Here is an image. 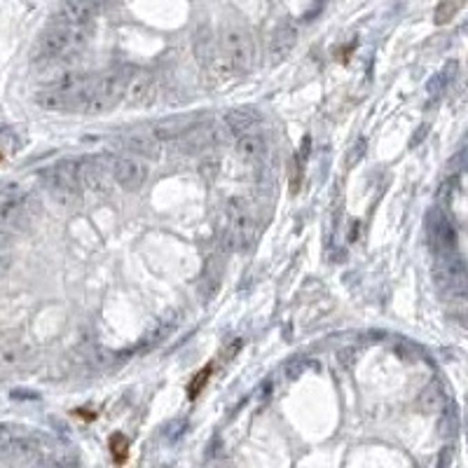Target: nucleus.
Instances as JSON below:
<instances>
[{
    "label": "nucleus",
    "mask_w": 468,
    "mask_h": 468,
    "mask_svg": "<svg viewBox=\"0 0 468 468\" xmlns=\"http://www.w3.org/2000/svg\"><path fill=\"white\" fill-rule=\"evenodd\" d=\"M87 38H90V26H75V23L57 19L40 33L35 50L40 59H66L82 50Z\"/></svg>",
    "instance_id": "f257e3e1"
},
{
    "label": "nucleus",
    "mask_w": 468,
    "mask_h": 468,
    "mask_svg": "<svg viewBox=\"0 0 468 468\" xmlns=\"http://www.w3.org/2000/svg\"><path fill=\"white\" fill-rule=\"evenodd\" d=\"M43 185L61 209H75L82 199V183L75 162H61L43 171Z\"/></svg>",
    "instance_id": "f03ea898"
},
{
    "label": "nucleus",
    "mask_w": 468,
    "mask_h": 468,
    "mask_svg": "<svg viewBox=\"0 0 468 468\" xmlns=\"http://www.w3.org/2000/svg\"><path fill=\"white\" fill-rule=\"evenodd\" d=\"M127 73L120 68H110L101 75H94L92 90H90V103L87 110L90 115H99V112H108L115 108L124 99V90H127Z\"/></svg>",
    "instance_id": "7ed1b4c3"
},
{
    "label": "nucleus",
    "mask_w": 468,
    "mask_h": 468,
    "mask_svg": "<svg viewBox=\"0 0 468 468\" xmlns=\"http://www.w3.org/2000/svg\"><path fill=\"white\" fill-rule=\"evenodd\" d=\"M434 281L445 298L468 300V267L457 253L436 260Z\"/></svg>",
    "instance_id": "20e7f679"
},
{
    "label": "nucleus",
    "mask_w": 468,
    "mask_h": 468,
    "mask_svg": "<svg viewBox=\"0 0 468 468\" xmlns=\"http://www.w3.org/2000/svg\"><path fill=\"white\" fill-rule=\"evenodd\" d=\"M221 50L234 73H246V70H251L253 57H256V47H253V38L246 28H239V26L225 28V33L221 38Z\"/></svg>",
    "instance_id": "39448f33"
},
{
    "label": "nucleus",
    "mask_w": 468,
    "mask_h": 468,
    "mask_svg": "<svg viewBox=\"0 0 468 468\" xmlns=\"http://www.w3.org/2000/svg\"><path fill=\"white\" fill-rule=\"evenodd\" d=\"M426 234H429V244L436 258L457 253V230L440 209H434L426 218Z\"/></svg>",
    "instance_id": "423d86ee"
},
{
    "label": "nucleus",
    "mask_w": 468,
    "mask_h": 468,
    "mask_svg": "<svg viewBox=\"0 0 468 468\" xmlns=\"http://www.w3.org/2000/svg\"><path fill=\"white\" fill-rule=\"evenodd\" d=\"M253 234H256V223L248 211V206L239 197L230 199L227 204V239L230 246L246 248L251 244Z\"/></svg>",
    "instance_id": "0eeeda50"
},
{
    "label": "nucleus",
    "mask_w": 468,
    "mask_h": 468,
    "mask_svg": "<svg viewBox=\"0 0 468 468\" xmlns=\"http://www.w3.org/2000/svg\"><path fill=\"white\" fill-rule=\"evenodd\" d=\"M78 174L82 187H87L94 194H110L112 185H115L110 162H103L101 157H85L78 162Z\"/></svg>",
    "instance_id": "6e6552de"
},
{
    "label": "nucleus",
    "mask_w": 468,
    "mask_h": 468,
    "mask_svg": "<svg viewBox=\"0 0 468 468\" xmlns=\"http://www.w3.org/2000/svg\"><path fill=\"white\" fill-rule=\"evenodd\" d=\"M110 169L115 183L127 192H139L147 183V176H150L147 164L141 162L139 157H112Z\"/></svg>",
    "instance_id": "1a4fd4ad"
},
{
    "label": "nucleus",
    "mask_w": 468,
    "mask_h": 468,
    "mask_svg": "<svg viewBox=\"0 0 468 468\" xmlns=\"http://www.w3.org/2000/svg\"><path fill=\"white\" fill-rule=\"evenodd\" d=\"M157 94H159V82L155 78V73L139 70V73L129 78L122 101L127 105H132V108H147V105L155 103Z\"/></svg>",
    "instance_id": "9d476101"
},
{
    "label": "nucleus",
    "mask_w": 468,
    "mask_h": 468,
    "mask_svg": "<svg viewBox=\"0 0 468 468\" xmlns=\"http://www.w3.org/2000/svg\"><path fill=\"white\" fill-rule=\"evenodd\" d=\"M101 10V0H61L59 21L75 23V26H90Z\"/></svg>",
    "instance_id": "9b49d317"
},
{
    "label": "nucleus",
    "mask_w": 468,
    "mask_h": 468,
    "mask_svg": "<svg viewBox=\"0 0 468 468\" xmlns=\"http://www.w3.org/2000/svg\"><path fill=\"white\" fill-rule=\"evenodd\" d=\"M298 45V28L290 21H283L274 28L269 40V61L272 63H281L290 52Z\"/></svg>",
    "instance_id": "f8f14e48"
},
{
    "label": "nucleus",
    "mask_w": 468,
    "mask_h": 468,
    "mask_svg": "<svg viewBox=\"0 0 468 468\" xmlns=\"http://www.w3.org/2000/svg\"><path fill=\"white\" fill-rule=\"evenodd\" d=\"M26 199L21 192L17 194H5L0 199V230H17L26 225Z\"/></svg>",
    "instance_id": "ddd939ff"
},
{
    "label": "nucleus",
    "mask_w": 468,
    "mask_h": 468,
    "mask_svg": "<svg viewBox=\"0 0 468 468\" xmlns=\"http://www.w3.org/2000/svg\"><path fill=\"white\" fill-rule=\"evenodd\" d=\"M28 356H31V349H28V345H23L21 340L0 342V370L3 372L21 368L28 360Z\"/></svg>",
    "instance_id": "4468645a"
},
{
    "label": "nucleus",
    "mask_w": 468,
    "mask_h": 468,
    "mask_svg": "<svg viewBox=\"0 0 468 468\" xmlns=\"http://www.w3.org/2000/svg\"><path fill=\"white\" fill-rule=\"evenodd\" d=\"M445 407H447L445 389H442V384L438 382V379H434V382L426 384L422 394L417 396V410L424 414H436V412H442Z\"/></svg>",
    "instance_id": "2eb2a0df"
},
{
    "label": "nucleus",
    "mask_w": 468,
    "mask_h": 468,
    "mask_svg": "<svg viewBox=\"0 0 468 468\" xmlns=\"http://www.w3.org/2000/svg\"><path fill=\"white\" fill-rule=\"evenodd\" d=\"M234 150H236V155L244 159V162L256 164V162H263L265 155H267V143H265V139L260 134L251 132V134H244V136L236 139Z\"/></svg>",
    "instance_id": "dca6fc26"
},
{
    "label": "nucleus",
    "mask_w": 468,
    "mask_h": 468,
    "mask_svg": "<svg viewBox=\"0 0 468 468\" xmlns=\"http://www.w3.org/2000/svg\"><path fill=\"white\" fill-rule=\"evenodd\" d=\"M35 105L43 110H52V112H61V110H73V103H70V96L59 90H52V87H45V90L35 92Z\"/></svg>",
    "instance_id": "f3484780"
},
{
    "label": "nucleus",
    "mask_w": 468,
    "mask_h": 468,
    "mask_svg": "<svg viewBox=\"0 0 468 468\" xmlns=\"http://www.w3.org/2000/svg\"><path fill=\"white\" fill-rule=\"evenodd\" d=\"M225 122H227L225 127L239 139L244 134H251V129L258 124V115L253 110H232L225 115Z\"/></svg>",
    "instance_id": "a211bd4d"
},
{
    "label": "nucleus",
    "mask_w": 468,
    "mask_h": 468,
    "mask_svg": "<svg viewBox=\"0 0 468 468\" xmlns=\"http://www.w3.org/2000/svg\"><path fill=\"white\" fill-rule=\"evenodd\" d=\"M464 5H466V0H440V3L436 5V12H434L436 26H445V23L452 21L454 17L461 12Z\"/></svg>",
    "instance_id": "6ab92c4d"
},
{
    "label": "nucleus",
    "mask_w": 468,
    "mask_h": 468,
    "mask_svg": "<svg viewBox=\"0 0 468 468\" xmlns=\"http://www.w3.org/2000/svg\"><path fill=\"white\" fill-rule=\"evenodd\" d=\"M459 429V417H457V407L447 405L445 410L440 412V422H438V434L440 438H452Z\"/></svg>",
    "instance_id": "aec40b11"
},
{
    "label": "nucleus",
    "mask_w": 468,
    "mask_h": 468,
    "mask_svg": "<svg viewBox=\"0 0 468 468\" xmlns=\"http://www.w3.org/2000/svg\"><path fill=\"white\" fill-rule=\"evenodd\" d=\"M23 429H17V426L12 424H0V457H5L8 454V449L12 447V442L19 438Z\"/></svg>",
    "instance_id": "412c9836"
},
{
    "label": "nucleus",
    "mask_w": 468,
    "mask_h": 468,
    "mask_svg": "<svg viewBox=\"0 0 468 468\" xmlns=\"http://www.w3.org/2000/svg\"><path fill=\"white\" fill-rule=\"evenodd\" d=\"M457 75V63L454 61H449L445 68H442V73H438L434 80H431V85H429V90L431 92H438V90H445V87L449 85V80Z\"/></svg>",
    "instance_id": "4be33fe9"
},
{
    "label": "nucleus",
    "mask_w": 468,
    "mask_h": 468,
    "mask_svg": "<svg viewBox=\"0 0 468 468\" xmlns=\"http://www.w3.org/2000/svg\"><path fill=\"white\" fill-rule=\"evenodd\" d=\"M110 452H112V459H115L117 464H122L129 454V440L122 434H115L110 438Z\"/></svg>",
    "instance_id": "5701e85b"
},
{
    "label": "nucleus",
    "mask_w": 468,
    "mask_h": 468,
    "mask_svg": "<svg viewBox=\"0 0 468 468\" xmlns=\"http://www.w3.org/2000/svg\"><path fill=\"white\" fill-rule=\"evenodd\" d=\"M288 176H290V190H293V192H298L300 181H302V162L298 157H293L288 162Z\"/></svg>",
    "instance_id": "b1692460"
},
{
    "label": "nucleus",
    "mask_w": 468,
    "mask_h": 468,
    "mask_svg": "<svg viewBox=\"0 0 468 468\" xmlns=\"http://www.w3.org/2000/svg\"><path fill=\"white\" fill-rule=\"evenodd\" d=\"M436 468H454V447H445L438 457V466Z\"/></svg>",
    "instance_id": "393cba45"
},
{
    "label": "nucleus",
    "mask_w": 468,
    "mask_h": 468,
    "mask_svg": "<svg viewBox=\"0 0 468 468\" xmlns=\"http://www.w3.org/2000/svg\"><path fill=\"white\" fill-rule=\"evenodd\" d=\"M209 375H211V365H209V368H206L204 372H201V375H199L197 379H194L192 384H190V396H192V398L201 391V387H204V382H206V377H209Z\"/></svg>",
    "instance_id": "a878e982"
},
{
    "label": "nucleus",
    "mask_w": 468,
    "mask_h": 468,
    "mask_svg": "<svg viewBox=\"0 0 468 468\" xmlns=\"http://www.w3.org/2000/svg\"><path fill=\"white\" fill-rule=\"evenodd\" d=\"M10 265H12V253L0 251V274H5V272L10 269Z\"/></svg>",
    "instance_id": "bb28decb"
},
{
    "label": "nucleus",
    "mask_w": 468,
    "mask_h": 468,
    "mask_svg": "<svg viewBox=\"0 0 468 468\" xmlns=\"http://www.w3.org/2000/svg\"><path fill=\"white\" fill-rule=\"evenodd\" d=\"M12 248V239L5 230H0V251H10Z\"/></svg>",
    "instance_id": "cd10ccee"
},
{
    "label": "nucleus",
    "mask_w": 468,
    "mask_h": 468,
    "mask_svg": "<svg viewBox=\"0 0 468 468\" xmlns=\"http://www.w3.org/2000/svg\"><path fill=\"white\" fill-rule=\"evenodd\" d=\"M459 159H461V167L468 171V143L464 145V150L459 152Z\"/></svg>",
    "instance_id": "c85d7f7f"
}]
</instances>
